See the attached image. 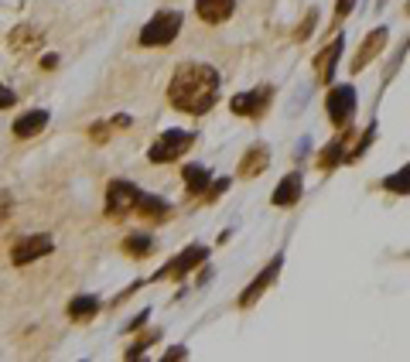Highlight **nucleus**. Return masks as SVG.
Segmentation results:
<instances>
[{
  "mask_svg": "<svg viewBox=\"0 0 410 362\" xmlns=\"http://www.w3.org/2000/svg\"><path fill=\"white\" fill-rule=\"evenodd\" d=\"M11 212H14V195L7 188H0V226L11 219Z\"/></svg>",
  "mask_w": 410,
  "mask_h": 362,
  "instance_id": "23",
  "label": "nucleus"
},
{
  "mask_svg": "<svg viewBox=\"0 0 410 362\" xmlns=\"http://www.w3.org/2000/svg\"><path fill=\"white\" fill-rule=\"evenodd\" d=\"M267 164H270V147L267 144H256L239 161V178H256L260 171H267Z\"/></svg>",
  "mask_w": 410,
  "mask_h": 362,
  "instance_id": "11",
  "label": "nucleus"
},
{
  "mask_svg": "<svg viewBox=\"0 0 410 362\" xmlns=\"http://www.w3.org/2000/svg\"><path fill=\"white\" fill-rule=\"evenodd\" d=\"M342 45H345V41H342V38H335L332 45H329L325 52L315 58V72H318V82H329V79H332L335 62H338V55H342Z\"/></svg>",
  "mask_w": 410,
  "mask_h": 362,
  "instance_id": "15",
  "label": "nucleus"
},
{
  "mask_svg": "<svg viewBox=\"0 0 410 362\" xmlns=\"http://www.w3.org/2000/svg\"><path fill=\"white\" fill-rule=\"evenodd\" d=\"M89 137H93V140H106V137H110V123H93V127H89Z\"/></svg>",
  "mask_w": 410,
  "mask_h": 362,
  "instance_id": "25",
  "label": "nucleus"
},
{
  "mask_svg": "<svg viewBox=\"0 0 410 362\" xmlns=\"http://www.w3.org/2000/svg\"><path fill=\"white\" fill-rule=\"evenodd\" d=\"M342 154H345V137L338 133V137H335L332 144H329V147L322 151V157H318V164H322V168H335V164L342 161Z\"/></svg>",
  "mask_w": 410,
  "mask_h": 362,
  "instance_id": "20",
  "label": "nucleus"
},
{
  "mask_svg": "<svg viewBox=\"0 0 410 362\" xmlns=\"http://www.w3.org/2000/svg\"><path fill=\"white\" fill-rule=\"evenodd\" d=\"M124 250H127L130 257H147V253H151L154 250V239L151 236H127V239H124Z\"/></svg>",
  "mask_w": 410,
  "mask_h": 362,
  "instance_id": "21",
  "label": "nucleus"
},
{
  "mask_svg": "<svg viewBox=\"0 0 410 362\" xmlns=\"http://www.w3.org/2000/svg\"><path fill=\"white\" fill-rule=\"evenodd\" d=\"M96 311H100V301L93 297V294H79L69 301V314L76 318V321H86V318H96Z\"/></svg>",
  "mask_w": 410,
  "mask_h": 362,
  "instance_id": "18",
  "label": "nucleus"
},
{
  "mask_svg": "<svg viewBox=\"0 0 410 362\" xmlns=\"http://www.w3.org/2000/svg\"><path fill=\"white\" fill-rule=\"evenodd\" d=\"M14 100H18V96H14V89H7V86L0 82V109H7V106H14Z\"/></svg>",
  "mask_w": 410,
  "mask_h": 362,
  "instance_id": "26",
  "label": "nucleus"
},
{
  "mask_svg": "<svg viewBox=\"0 0 410 362\" xmlns=\"http://www.w3.org/2000/svg\"><path fill=\"white\" fill-rule=\"evenodd\" d=\"M133 212H140L144 219H164L168 215V202L164 199H157V195H144L140 192V199H137V208Z\"/></svg>",
  "mask_w": 410,
  "mask_h": 362,
  "instance_id": "17",
  "label": "nucleus"
},
{
  "mask_svg": "<svg viewBox=\"0 0 410 362\" xmlns=\"http://www.w3.org/2000/svg\"><path fill=\"white\" fill-rule=\"evenodd\" d=\"M407 178H410V168H400V175H390L383 181L390 192H400V195H407Z\"/></svg>",
  "mask_w": 410,
  "mask_h": 362,
  "instance_id": "22",
  "label": "nucleus"
},
{
  "mask_svg": "<svg viewBox=\"0 0 410 362\" xmlns=\"http://www.w3.org/2000/svg\"><path fill=\"white\" fill-rule=\"evenodd\" d=\"M352 4H356V0H338V4H335V14H338V18H345V14L352 11Z\"/></svg>",
  "mask_w": 410,
  "mask_h": 362,
  "instance_id": "27",
  "label": "nucleus"
},
{
  "mask_svg": "<svg viewBox=\"0 0 410 362\" xmlns=\"http://www.w3.org/2000/svg\"><path fill=\"white\" fill-rule=\"evenodd\" d=\"M113 127H117V130H120V127L127 130L130 127V116H117V120H113Z\"/></svg>",
  "mask_w": 410,
  "mask_h": 362,
  "instance_id": "32",
  "label": "nucleus"
},
{
  "mask_svg": "<svg viewBox=\"0 0 410 362\" xmlns=\"http://www.w3.org/2000/svg\"><path fill=\"white\" fill-rule=\"evenodd\" d=\"M185 356H188V352H185V349H168V352H164V359H185Z\"/></svg>",
  "mask_w": 410,
  "mask_h": 362,
  "instance_id": "30",
  "label": "nucleus"
},
{
  "mask_svg": "<svg viewBox=\"0 0 410 362\" xmlns=\"http://www.w3.org/2000/svg\"><path fill=\"white\" fill-rule=\"evenodd\" d=\"M192 140H195V137L185 133V130H168V133H161L151 144L147 157H151L154 164H168V161H175L178 154H185V151L192 147Z\"/></svg>",
  "mask_w": 410,
  "mask_h": 362,
  "instance_id": "4",
  "label": "nucleus"
},
{
  "mask_svg": "<svg viewBox=\"0 0 410 362\" xmlns=\"http://www.w3.org/2000/svg\"><path fill=\"white\" fill-rule=\"evenodd\" d=\"M11 48H18V52H25L31 45H41V34L34 31V27H18V31H11Z\"/></svg>",
  "mask_w": 410,
  "mask_h": 362,
  "instance_id": "19",
  "label": "nucleus"
},
{
  "mask_svg": "<svg viewBox=\"0 0 410 362\" xmlns=\"http://www.w3.org/2000/svg\"><path fill=\"white\" fill-rule=\"evenodd\" d=\"M205 260H209V250H205V246H199V243H192V246H185L178 257L164 267V270H157V274H154V281H168V277H178V281H181L188 270H195V267H199V263H205Z\"/></svg>",
  "mask_w": 410,
  "mask_h": 362,
  "instance_id": "6",
  "label": "nucleus"
},
{
  "mask_svg": "<svg viewBox=\"0 0 410 362\" xmlns=\"http://www.w3.org/2000/svg\"><path fill=\"white\" fill-rule=\"evenodd\" d=\"M45 127H48V109H31V113L14 120V137H34Z\"/></svg>",
  "mask_w": 410,
  "mask_h": 362,
  "instance_id": "14",
  "label": "nucleus"
},
{
  "mask_svg": "<svg viewBox=\"0 0 410 362\" xmlns=\"http://www.w3.org/2000/svg\"><path fill=\"white\" fill-rule=\"evenodd\" d=\"M137 199H140V188L127 178H113L110 188H106V215L120 219V215H130L137 208Z\"/></svg>",
  "mask_w": 410,
  "mask_h": 362,
  "instance_id": "3",
  "label": "nucleus"
},
{
  "mask_svg": "<svg viewBox=\"0 0 410 362\" xmlns=\"http://www.w3.org/2000/svg\"><path fill=\"white\" fill-rule=\"evenodd\" d=\"M151 342H157V332H151V335H144V338H140V342H137V345H130L127 359H137V356H140V352H144V349H147Z\"/></svg>",
  "mask_w": 410,
  "mask_h": 362,
  "instance_id": "24",
  "label": "nucleus"
},
{
  "mask_svg": "<svg viewBox=\"0 0 410 362\" xmlns=\"http://www.w3.org/2000/svg\"><path fill=\"white\" fill-rule=\"evenodd\" d=\"M315 18H318V14L311 11V14H308V21H305V25H301V31H298V38H308V31L315 27Z\"/></svg>",
  "mask_w": 410,
  "mask_h": 362,
  "instance_id": "29",
  "label": "nucleus"
},
{
  "mask_svg": "<svg viewBox=\"0 0 410 362\" xmlns=\"http://www.w3.org/2000/svg\"><path fill=\"white\" fill-rule=\"evenodd\" d=\"M181 21H185L181 11H161V14H154L151 21L144 25V31H140V45L144 48H164V45H171L178 38Z\"/></svg>",
  "mask_w": 410,
  "mask_h": 362,
  "instance_id": "2",
  "label": "nucleus"
},
{
  "mask_svg": "<svg viewBox=\"0 0 410 362\" xmlns=\"http://www.w3.org/2000/svg\"><path fill=\"white\" fill-rule=\"evenodd\" d=\"M301 188H305V181H301V175H287V178L274 188V195H270V202L274 206H294L298 199H301Z\"/></svg>",
  "mask_w": 410,
  "mask_h": 362,
  "instance_id": "13",
  "label": "nucleus"
},
{
  "mask_svg": "<svg viewBox=\"0 0 410 362\" xmlns=\"http://www.w3.org/2000/svg\"><path fill=\"white\" fill-rule=\"evenodd\" d=\"M386 38H390V31H386V27H376L373 34H366V41H362V48H359L356 62H352V72H362V69H366V62H373L376 55L383 52Z\"/></svg>",
  "mask_w": 410,
  "mask_h": 362,
  "instance_id": "10",
  "label": "nucleus"
},
{
  "mask_svg": "<svg viewBox=\"0 0 410 362\" xmlns=\"http://www.w3.org/2000/svg\"><path fill=\"white\" fill-rule=\"evenodd\" d=\"M51 250H55L51 236H45V233L21 236V239L11 246V263H14V267H27V263H34V260L48 257Z\"/></svg>",
  "mask_w": 410,
  "mask_h": 362,
  "instance_id": "5",
  "label": "nucleus"
},
{
  "mask_svg": "<svg viewBox=\"0 0 410 362\" xmlns=\"http://www.w3.org/2000/svg\"><path fill=\"white\" fill-rule=\"evenodd\" d=\"M325 109H329L332 123L345 127L352 120V113H356V89L352 86H335L329 93V100H325Z\"/></svg>",
  "mask_w": 410,
  "mask_h": 362,
  "instance_id": "7",
  "label": "nucleus"
},
{
  "mask_svg": "<svg viewBox=\"0 0 410 362\" xmlns=\"http://www.w3.org/2000/svg\"><path fill=\"white\" fill-rule=\"evenodd\" d=\"M270 103V86H263V89H253V93H239V96H232V113L236 116H260L263 109Z\"/></svg>",
  "mask_w": 410,
  "mask_h": 362,
  "instance_id": "8",
  "label": "nucleus"
},
{
  "mask_svg": "<svg viewBox=\"0 0 410 362\" xmlns=\"http://www.w3.org/2000/svg\"><path fill=\"white\" fill-rule=\"evenodd\" d=\"M232 7H236V0H195V11L205 25H223L232 14Z\"/></svg>",
  "mask_w": 410,
  "mask_h": 362,
  "instance_id": "12",
  "label": "nucleus"
},
{
  "mask_svg": "<svg viewBox=\"0 0 410 362\" xmlns=\"http://www.w3.org/2000/svg\"><path fill=\"white\" fill-rule=\"evenodd\" d=\"M147 318H151V311H140V314H137V318H133V321H130V325H127V332H133V328H140V325H144Z\"/></svg>",
  "mask_w": 410,
  "mask_h": 362,
  "instance_id": "28",
  "label": "nucleus"
},
{
  "mask_svg": "<svg viewBox=\"0 0 410 362\" xmlns=\"http://www.w3.org/2000/svg\"><path fill=\"white\" fill-rule=\"evenodd\" d=\"M41 65H45V69H55V65H58V55H45Z\"/></svg>",
  "mask_w": 410,
  "mask_h": 362,
  "instance_id": "31",
  "label": "nucleus"
},
{
  "mask_svg": "<svg viewBox=\"0 0 410 362\" xmlns=\"http://www.w3.org/2000/svg\"><path fill=\"white\" fill-rule=\"evenodd\" d=\"M281 263H284V257H274L270 263H267V270H263V274L256 277L253 284L246 287V294L239 297V308H250V304H256V297H260V294H263L267 287L277 281V270H281Z\"/></svg>",
  "mask_w": 410,
  "mask_h": 362,
  "instance_id": "9",
  "label": "nucleus"
},
{
  "mask_svg": "<svg viewBox=\"0 0 410 362\" xmlns=\"http://www.w3.org/2000/svg\"><path fill=\"white\" fill-rule=\"evenodd\" d=\"M181 178H185V188H188L192 195H205V188H209V181H212V171H209L205 164H185Z\"/></svg>",
  "mask_w": 410,
  "mask_h": 362,
  "instance_id": "16",
  "label": "nucleus"
},
{
  "mask_svg": "<svg viewBox=\"0 0 410 362\" xmlns=\"http://www.w3.org/2000/svg\"><path fill=\"white\" fill-rule=\"evenodd\" d=\"M168 100L181 113L202 116L219 100V72L205 62H185L168 82Z\"/></svg>",
  "mask_w": 410,
  "mask_h": 362,
  "instance_id": "1",
  "label": "nucleus"
}]
</instances>
